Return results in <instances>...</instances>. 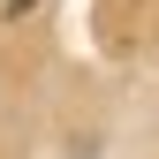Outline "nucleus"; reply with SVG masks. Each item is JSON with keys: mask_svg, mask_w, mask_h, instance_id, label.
<instances>
[{"mask_svg": "<svg viewBox=\"0 0 159 159\" xmlns=\"http://www.w3.org/2000/svg\"><path fill=\"white\" fill-rule=\"evenodd\" d=\"M38 8V0H0V15H30Z\"/></svg>", "mask_w": 159, "mask_h": 159, "instance_id": "f257e3e1", "label": "nucleus"}]
</instances>
